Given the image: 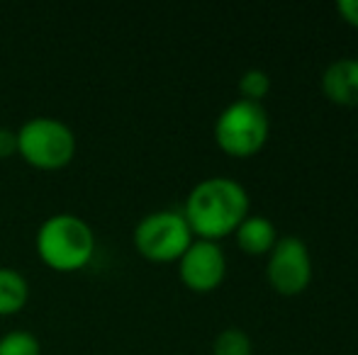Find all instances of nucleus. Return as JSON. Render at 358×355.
Here are the masks:
<instances>
[{
    "mask_svg": "<svg viewBox=\"0 0 358 355\" xmlns=\"http://www.w3.org/2000/svg\"><path fill=\"white\" fill-rule=\"evenodd\" d=\"M271 90V76L261 68H249V71L241 73L239 78V93L241 100H249V103H259L261 98H266Z\"/></svg>",
    "mask_w": 358,
    "mask_h": 355,
    "instance_id": "ddd939ff",
    "label": "nucleus"
},
{
    "mask_svg": "<svg viewBox=\"0 0 358 355\" xmlns=\"http://www.w3.org/2000/svg\"><path fill=\"white\" fill-rule=\"evenodd\" d=\"M13 153H17V132L0 127V158H8Z\"/></svg>",
    "mask_w": 358,
    "mask_h": 355,
    "instance_id": "4468645a",
    "label": "nucleus"
},
{
    "mask_svg": "<svg viewBox=\"0 0 358 355\" xmlns=\"http://www.w3.org/2000/svg\"><path fill=\"white\" fill-rule=\"evenodd\" d=\"M29 285L15 268H0V314H15L27 304Z\"/></svg>",
    "mask_w": 358,
    "mask_h": 355,
    "instance_id": "9d476101",
    "label": "nucleus"
},
{
    "mask_svg": "<svg viewBox=\"0 0 358 355\" xmlns=\"http://www.w3.org/2000/svg\"><path fill=\"white\" fill-rule=\"evenodd\" d=\"M193 243V232L183 214L161 209L146 214L134 229V246L144 258L154 263L178 261Z\"/></svg>",
    "mask_w": 358,
    "mask_h": 355,
    "instance_id": "39448f33",
    "label": "nucleus"
},
{
    "mask_svg": "<svg viewBox=\"0 0 358 355\" xmlns=\"http://www.w3.org/2000/svg\"><path fill=\"white\" fill-rule=\"evenodd\" d=\"M236 243L244 253L249 256H264L271 253L278 241L275 236V227L266 217H246L244 222L236 227Z\"/></svg>",
    "mask_w": 358,
    "mask_h": 355,
    "instance_id": "1a4fd4ad",
    "label": "nucleus"
},
{
    "mask_svg": "<svg viewBox=\"0 0 358 355\" xmlns=\"http://www.w3.org/2000/svg\"><path fill=\"white\" fill-rule=\"evenodd\" d=\"M336 10H339V15L346 20V22L358 27V0H339V3H336Z\"/></svg>",
    "mask_w": 358,
    "mask_h": 355,
    "instance_id": "2eb2a0df",
    "label": "nucleus"
},
{
    "mask_svg": "<svg viewBox=\"0 0 358 355\" xmlns=\"http://www.w3.org/2000/svg\"><path fill=\"white\" fill-rule=\"evenodd\" d=\"M17 153L42 171H57L76 156V134L54 117H34L17 132Z\"/></svg>",
    "mask_w": 358,
    "mask_h": 355,
    "instance_id": "7ed1b4c3",
    "label": "nucleus"
},
{
    "mask_svg": "<svg viewBox=\"0 0 358 355\" xmlns=\"http://www.w3.org/2000/svg\"><path fill=\"white\" fill-rule=\"evenodd\" d=\"M185 222L203 241H220L249 217V195L231 178H208L190 190Z\"/></svg>",
    "mask_w": 358,
    "mask_h": 355,
    "instance_id": "f257e3e1",
    "label": "nucleus"
},
{
    "mask_svg": "<svg viewBox=\"0 0 358 355\" xmlns=\"http://www.w3.org/2000/svg\"><path fill=\"white\" fill-rule=\"evenodd\" d=\"M215 355H251L254 346H251V338L246 336V331L241 328H224L220 331V336L215 338L213 346Z\"/></svg>",
    "mask_w": 358,
    "mask_h": 355,
    "instance_id": "9b49d317",
    "label": "nucleus"
},
{
    "mask_svg": "<svg viewBox=\"0 0 358 355\" xmlns=\"http://www.w3.org/2000/svg\"><path fill=\"white\" fill-rule=\"evenodd\" d=\"M0 355H42V346L34 333L10 331L0 338Z\"/></svg>",
    "mask_w": 358,
    "mask_h": 355,
    "instance_id": "f8f14e48",
    "label": "nucleus"
},
{
    "mask_svg": "<svg viewBox=\"0 0 358 355\" xmlns=\"http://www.w3.org/2000/svg\"><path fill=\"white\" fill-rule=\"evenodd\" d=\"M215 139L222 151L229 156H254L268 139V114L259 103L236 100V103L227 105L217 117Z\"/></svg>",
    "mask_w": 358,
    "mask_h": 355,
    "instance_id": "20e7f679",
    "label": "nucleus"
},
{
    "mask_svg": "<svg viewBox=\"0 0 358 355\" xmlns=\"http://www.w3.org/2000/svg\"><path fill=\"white\" fill-rule=\"evenodd\" d=\"M268 282L283 297L305 292L312 280V261L305 241L297 236H283L268 253Z\"/></svg>",
    "mask_w": 358,
    "mask_h": 355,
    "instance_id": "423d86ee",
    "label": "nucleus"
},
{
    "mask_svg": "<svg viewBox=\"0 0 358 355\" xmlns=\"http://www.w3.org/2000/svg\"><path fill=\"white\" fill-rule=\"evenodd\" d=\"M37 253L59 273L85 268L95 253L93 229L76 214H52L37 232Z\"/></svg>",
    "mask_w": 358,
    "mask_h": 355,
    "instance_id": "f03ea898",
    "label": "nucleus"
},
{
    "mask_svg": "<svg viewBox=\"0 0 358 355\" xmlns=\"http://www.w3.org/2000/svg\"><path fill=\"white\" fill-rule=\"evenodd\" d=\"M322 90L336 105L358 107V59H339L322 73Z\"/></svg>",
    "mask_w": 358,
    "mask_h": 355,
    "instance_id": "6e6552de",
    "label": "nucleus"
},
{
    "mask_svg": "<svg viewBox=\"0 0 358 355\" xmlns=\"http://www.w3.org/2000/svg\"><path fill=\"white\" fill-rule=\"evenodd\" d=\"M178 273L185 287L193 292H213L220 287L227 273V261L222 248L215 241H193L188 251L178 258Z\"/></svg>",
    "mask_w": 358,
    "mask_h": 355,
    "instance_id": "0eeeda50",
    "label": "nucleus"
}]
</instances>
